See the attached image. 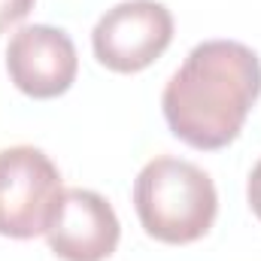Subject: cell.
Returning <instances> with one entry per match:
<instances>
[{
  "instance_id": "6da1fadb",
  "label": "cell",
  "mask_w": 261,
  "mask_h": 261,
  "mask_svg": "<svg viewBox=\"0 0 261 261\" xmlns=\"http://www.w3.org/2000/svg\"><path fill=\"white\" fill-rule=\"evenodd\" d=\"M261 94L258 55L237 40H206L189 52L161 94L167 128L195 149H222Z\"/></svg>"
},
{
  "instance_id": "7a4b0ae2",
  "label": "cell",
  "mask_w": 261,
  "mask_h": 261,
  "mask_svg": "<svg viewBox=\"0 0 261 261\" xmlns=\"http://www.w3.org/2000/svg\"><path fill=\"white\" fill-rule=\"evenodd\" d=\"M134 206L149 237L182 246L213 228L219 197L213 179L197 164L161 155L137 173Z\"/></svg>"
},
{
  "instance_id": "3957f363",
  "label": "cell",
  "mask_w": 261,
  "mask_h": 261,
  "mask_svg": "<svg viewBox=\"0 0 261 261\" xmlns=\"http://www.w3.org/2000/svg\"><path fill=\"white\" fill-rule=\"evenodd\" d=\"M64 195L52 158L34 146L0 152V234L28 240L46 234Z\"/></svg>"
},
{
  "instance_id": "277c9868",
  "label": "cell",
  "mask_w": 261,
  "mask_h": 261,
  "mask_svg": "<svg viewBox=\"0 0 261 261\" xmlns=\"http://www.w3.org/2000/svg\"><path fill=\"white\" fill-rule=\"evenodd\" d=\"M173 40V15L158 0H125L100 15L91 34L97 61L116 73L146 70Z\"/></svg>"
},
{
  "instance_id": "5b68a950",
  "label": "cell",
  "mask_w": 261,
  "mask_h": 261,
  "mask_svg": "<svg viewBox=\"0 0 261 261\" xmlns=\"http://www.w3.org/2000/svg\"><path fill=\"white\" fill-rule=\"evenodd\" d=\"M6 70L18 91L46 100L58 97L76 79V46L61 28L28 24L18 28L6 46Z\"/></svg>"
},
{
  "instance_id": "8992f818",
  "label": "cell",
  "mask_w": 261,
  "mask_h": 261,
  "mask_svg": "<svg viewBox=\"0 0 261 261\" xmlns=\"http://www.w3.org/2000/svg\"><path fill=\"white\" fill-rule=\"evenodd\" d=\"M119 216L107 197L88 189H64L46 228L49 246L64 261H103L119 246Z\"/></svg>"
},
{
  "instance_id": "52a82bcc",
  "label": "cell",
  "mask_w": 261,
  "mask_h": 261,
  "mask_svg": "<svg viewBox=\"0 0 261 261\" xmlns=\"http://www.w3.org/2000/svg\"><path fill=\"white\" fill-rule=\"evenodd\" d=\"M34 9V0H0V34L9 24H18Z\"/></svg>"
},
{
  "instance_id": "ba28073f",
  "label": "cell",
  "mask_w": 261,
  "mask_h": 261,
  "mask_svg": "<svg viewBox=\"0 0 261 261\" xmlns=\"http://www.w3.org/2000/svg\"><path fill=\"white\" fill-rule=\"evenodd\" d=\"M246 195H249V206H252V213L261 219V161L252 167V173H249V186H246Z\"/></svg>"
}]
</instances>
